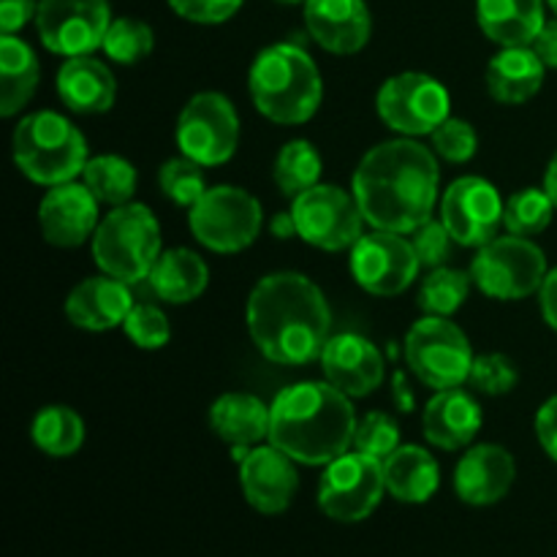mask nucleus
<instances>
[{
	"label": "nucleus",
	"instance_id": "nucleus-1",
	"mask_svg": "<svg viewBox=\"0 0 557 557\" xmlns=\"http://www.w3.org/2000/svg\"><path fill=\"white\" fill-rule=\"evenodd\" d=\"M438 183L435 152L406 136L364 152L354 172L351 194L373 228L413 234L433 218Z\"/></svg>",
	"mask_w": 557,
	"mask_h": 557
},
{
	"label": "nucleus",
	"instance_id": "nucleus-2",
	"mask_svg": "<svg viewBox=\"0 0 557 557\" xmlns=\"http://www.w3.org/2000/svg\"><path fill=\"white\" fill-rule=\"evenodd\" d=\"M248 330L270 362L299 368L321 359L332 330L324 292L299 272H272L248 297Z\"/></svg>",
	"mask_w": 557,
	"mask_h": 557
},
{
	"label": "nucleus",
	"instance_id": "nucleus-3",
	"mask_svg": "<svg viewBox=\"0 0 557 557\" xmlns=\"http://www.w3.org/2000/svg\"><path fill=\"white\" fill-rule=\"evenodd\" d=\"M270 444L305 466H330L354 446L357 413L351 397L330 381H302L272 403Z\"/></svg>",
	"mask_w": 557,
	"mask_h": 557
},
{
	"label": "nucleus",
	"instance_id": "nucleus-4",
	"mask_svg": "<svg viewBox=\"0 0 557 557\" xmlns=\"http://www.w3.org/2000/svg\"><path fill=\"white\" fill-rule=\"evenodd\" d=\"M253 107L277 125L308 123L321 107L319 65L297 44H272L256 54L248 74Z\"/></svg>",
	"mask_w": 557,
	"mask_h": 557
},
{
	"label": "nucleus",
	"instance_id": "nucleus-5",
	"mask_svg": "<svg viewBox=\"0 0 557 557\" xmlns=\"http://www.w3.org/2000/svg\"><path fill=\"white\" fill-rule=\"evenodd\" d=\"M11 147L20 172L49 188L71 183L90 161L82 131L58 112H33L22 117Z\"/></svg>",
	"mask_w": 557,
	"mask_h": 557
},
{
	"label": "nucleus",
	"instance_id": "nucleus-6",
	"mask_svg": "<svg viewBox=\"0 0 557 557\" xmlns=\"http://www.w3.org/2000/svg\"><path fill=\"white\" fill-rule=\"evenodd\" d=\"M92 256L103 275L123 283L147 281L161 259V226L145 205L114 207L92 234Z\"/></svg>",
	"mask_w": 557,
	"mask_h": 557
},
{
	"label": "nucleus",
	"instance_id": "nucleus-7",
	"mask_svg": "<svg viewBox=\"0 0 557 557\" xmlns=\"http://www.w3.org/2000/svg\"><path fill=\"white\" fill-rule=\"evenodd\" d=\"M264 210L253 194L234 185H215L188 210L190 234L215 253H239L261 234Z\"/></svg>",
	"mask_w": 557,
	"mask_h": 557
},
{
	"label": "nucleus",
	"instance_id": "nucleus-8",
	"mask_svg": "<svg viewBox=\"0 0 557 557\" xmlns=\"http://www.w3.org/2000/svg\"><path fill=\"white\" fill-rule=\"evenodd\" d=\"M473 348L466 332L444 315H424L406 335V362L430 389L462 386L473 368Z\"/></svg>",
	"mask_w": 557,
	"mask_h": 557
},
{
	"label": "nucleus",
	"instance_id": "nucleus-9",
	"mask_svg": "<svg viewBox=\"0 0 557 557\" xmlns=\"http://www.w3.org/2000/svg\"><path fill=\"white\" fill-rule=\"evenodd\" d=\"M547 256L528 237H495L482 245L471 277L484 297L522 299L536 294L547 277Z\"/></svg>",
	"mask_w": 557,
	"mask_h": 557
},
{
	"label": "nucleus",
	"instance_id": "nucleus-10",
	"mask_svg": "<svg viewBox=\"0 0 557 557\" xmlns=\"http://www.w3.org/2000/svg\"><path fill=\"white\" fill-rule=\"evenodd\" d=\"M292 215L297 221L299 237L330 253L354 248L368 223L354 194L343 190L341 185L321 183L294 199Z\"/></svg>",
	"mask_w": 557,
	"mask_h": 557
},
{
	"label": "nucleus",
	"instance_id": "nucleus-11",
	"mask_svg": "<svg viewBox=\"0 0 557 557\" xmlns=\"http://www.w3.org/2000/svg\"><path fill=\"white\" fill-rule=\"evenodd\" d=\"M384 493V462L362 451H346L321 476L319 509L335 522H362L379 509Z\"/></svg>",
	"mask_w": 557,
	"mask_h": 557
},
{
	"label": "nucleus",
	"instance_id": "nucleus-12",
	"mask_svg": "<svg viewBox=\"0 0 557 557\" xmlns=\"http://www.w3.org/2000/svg\"><path fill=\"white\" fill-rule=\"evenodd\" d=\"M239 145V117L223 92H199L177 117V147L201 166L232 161Z\"/></svg>",
	"mask_w": 557,
	"mask_h": 557
},
{
	"label": "nucleus",
	"instance_id": "nucleus-13",
	"mask_svg": "<svg viewBox=\"0 0 557 557\" xmlns=\"http://www.w3.org/2000/svg\"><path fill=\"white\" fill-rule=\"evenodd\" d=\"M381 120L403 136L433 134L449 117V90L435 76L406 71L381 85L375 98Z\"/></svg>",
	"mask_w": 557,
	"mask_h": 557
},
{
	"label": "nucleus",
	"instance_id": "nucleus-14",
	"mask_svg": "<svg viewBox=\"0 0 557 557\" xmlns=\"http://www.w3.org/2000/svg\"><path fill=\"white\" fill-rule=\"evenodd\" d=\"M109 25V0H38V38L49 52L63 58H79L101 49Z\"/></svg>",
	"mask_w": 557,
	"mask_h": 557
},
{
	"label": "nucleus",
	"instance_id": "nucleus-15",
	"mask_svg": "<svg viewBox=\"0 0 557 557\" xmlns=\"http://www.w3.org/2000/svg\"><path fill=\"white\" fill-rule=\"evenodd\" d=\"M419 259L411 239L373 228L351 248V272L364 292L375 297H397L419 275Z\"/></svg>",
	"mask_w": 557,
	"mask_h": 557
},
{
	"label": "nucleus",
	"instance_id": "nucleus-16",
	"mask_svg": "<svg viewBox=\"0 0 557 557\" xmlns=\"http://www.w3.org/2000/svg\"><path fill=\"white\" fill-rule=\"evenodd\" d=\"M504 212L506 205L500 201L498 188L473 174L455 180L441 199V221L462 248H482L495 239Z\"/></svg>",
	"mask_w": 557,
	"mask_h": 557
},
{
	"label": "nucleus",
	"instance_id": "nucleus-17",
	"mask_svg": "<svg viewBox=\"0 0 557 557\" xmlns=\"http://www.w3.org/2000/svg\"><path fill=\"white\" fill-rule=\"evenodd\" d=\"M98 205L85 183L52 185L38 205V226L54 248H79L98 228Z\"/></svg>",
	"mask_w": 557,
	"mask_h": 557
},
{
	"label": "nucleus",
	"instance_id": "nucleus-18",
	"mask_svg": "<svg viewBox=\"0 0 557 557\" xmlns=\"http://www.w3.org/2000/svg\"><path fill=\"white\" fill-rule=\"evenodd\" d=\"M297 460L281 451L277 446H256L239 462V484L253 506L261 515H283L292 506L294 495L299 490Z\"/></svg>",
	"mask_w": 557,
	"mask_h": 557
},
{
	"label": "nucleus",
	"instance_id": "nucleus-19",
	"mask_svg": "<svg viewBox=\"0 0 557 557\" xmlns=\"http://www.w3.org/2000/svg\"><path fill=\"white\" fill-rule=\"evenodd\" d=\"M321 370L335 389L348 397H368L384 384V357L362 335H335L321 354Z\"/></svg>",
	"mask_w": 557,
	"mask_h": 557
},
{
	"label": "nucleus",
	"instance_id": "nucleus-20",
	"mask_svg": "<svg viewBox=\"0 0 557 557\" xmlns=\"http://www.w3.org/2000/svg\"><path fill=\"white\" fill-rule=\"evenodd\" d=\"M305 25L321 49L332 54H354L370 41L373 16L364 0H308Z\"/></svg>",
	"mask_w": 557,
	"mask_h": 557
},
{
	"label": "nucleus",
	"instance_id": "nucleus-21",
	"mask_svg": "<svg viewBox=\"0 0 557 557\" xmlns=\"http://www.w3.org/2000/svg\"><path fill=\"white\" fill-rule=\"evenodd\" d=\"M515 476V457L504 446L479 444L457 462L455 490L468 506H493L509 495Z\"/></svg>",
	"mask_w": 557,
	"mask_h": 557
},
{
	"label": "nucleus",
	"instance_id": "nucleus-22",
	"mask_svg": "<svg viewBox=\"0 0 557 557\" xmlns=\"http://www.w3.org/2000/svg\"><path fill=\"white\" fill-rule=\"evenodd\" d=\"M134 310L128 283L112 275H98L82 281L65 299V315L74 326L87 332H107L123 326Z\"/></svg>",
	"mask_w": 557,
	"mask_h": 557
},
{
	"label": "nucleus",
	"instance_id": "nucleus-23",
	"mask_svg": "<svg viewBox=\"0 0 557 557\" xmlns=\"http://www.w3.org/2000/svg\"><path fill=\"white\" fill-rule=\"evenodd\" d=\"M482 406H479L471 392L460 389V386L435 392V397L424 408L422 419L424 438L446 451L471 446V441L482 430Z\"/></svg>",
	"mask_w": 557,
	"mask_h": 557
},
{
	"label": "nucleus",
	"instance_id": "nucleus-24",
	"mask_svg": "<svg viewBox=\"0 0 557 557\" xmlns=\"http://www.w3.org/2000/svg\"><path fill=\"white\" fill-rule=\"evenodd\" d=\"M58 96L71 112L76 114H103L114 107L117 82L107 63L79 54L69 58L58 71Z\"/></svg>",
	"mask_w": 557,
	"mask_h": 557
},
{
	"label": "nucleus",
	"instance_id": "nucleus-25",
	"mask_svg": "<svg viewBox=\"0 0 557 557\" xmlns=\"http://www.w3.org/2000/svg\"><path fill=\"white\" fill-rule=\"evenodd\" d=\"M479 27L500 47H531L544 27V0H476Z\"/></svg>",
	"mask_w": 557,
	"mask_h": 557
},
{
	"label": "nucleus",
	"instance_id": "nucleus-26",
	"mask_svg": "<svg viewBox=\"0 0 557 557\" xmlns=\"http://www.w3.org/2000/svg\"><path fill=\"white\" fill-rule=\"evenodd\" d=\"M544 71L547 65L533 47H504L487 65L490 96L509 107L531 101L542 90Z\"/></svg>",
	"mask_w": 557,
	"mask_h": 557
},
{
	"label": "nucleus",
	"instance_id": "nucleus-27",
	"mask_svg": "<svg viewBox=\"0 0 557 557\" xmlns=\"http://www.w3.org/2000/svg\"><path fill=\"white\" fill-rule=\"evenodd\" d=\"M272 408L259 397L245 392L221 395L210 408V428L221 441L232 446H256L270 438Z\"/></svg>",
	"mask_w": 557,
	"mask_h": 557
},
{
	"label": "nucleus",
	"instance_id": "nucleus-28",
	"mask_svg": "<svg viewBox=\"0 0 557 557\" xmlns=\"http://www.w3.org/2000/svg\"><path fill=\"white\" fill-rule=\"evenodd\" d=\"M384 482L400 504H428L441 484V468L422 446H397L384 460Z\"/></svg>",
	"mask_w": 557,
	"mask_h": 557
},
{
	"label": "nucleus",
	"instance_id": "nucleus-29",
	"mask_svg": "<svg viewBox=\"0 0 557 557\" xmlns=\"http://www.w3.org/2000/svg\"><path fill=\"white\" fill-rule=\"evenodd\" d=\"M147 283L163 302L188 305L205 294L207 283H210V270L196 250L172 248L161 253Z\"/></svg>",
	"mask_w": 557,
	"mask_h": 557
},
{
	"label": "nucleus",
	"instance_id": "nucleus-30",
	"mask_svg": "<svg viewBox=\"0 0 557 557\" xmlns=\"http://www.w3.org/2000/svg\"><path fill=\"white\" fill-rule=\"evenodd\" d=\"M38 69L36 52L27 47L14 33L0 36V114L14 117L22 107L30 103L38 90Z\"/></svg>",
	"mask_w": 557,
	"mask_h": 557
},
{
	"label": "nucleus",
	"instance_id": "nucleus-31",
	"mask_svg": "<svg viewBox=\"0 0 557 557\" xmlns=\"http://www.w3.org/2000/svg\"><path fill=\"white\" fill-rule=\"evenodd\" d=\"M33 444L49 457H71L85 444V422L69 406H47L33 419Z\"/></svg>",
	"mask_w": 557,
	"mask_h": 557
},
{
	"label": "nucleus",
	"instance_id": "nucleus-32",
	"mask_svg": "<svg viewBox=\"0 0 557 557\" xmlns=\"http://www.w3.org/2000/svg\"><path fill=\"white\" fill-rule=\"evenodd\" d=\"M82 180L101 205L112 207L128 205L136 194V183H139L134 163L120 156L90 158L82 169Z\"/></svg>",
	"mask_w": 557,
	"mask_h": 557
},
{
	"label": "nucleus",
	"instance_id": "nucleus-33",
	"mask_svg": "<svg viewBox=\"0 0 557 557\" xmlns=\"http://www.w3.org/2000/svg\"><path fill=\"white\" fill-rule=\"evenodd\" d=\"M277 190L288 199H297L299 194L319 185L321 177V156L310 141L294 139L277 152L275 169H272Z\"/></svg>",
	"mask_w": 557,
	"mask_h": 557
},
{
	"label": "nucleus",
	"instance_id": "nucleus-34",
	"mask_svg": "<svg viewBox=\"0 0 557 557\" xmlns=\"http://www.w3.org/2000/svg\"><path fill=\"white\" fill-rule=\"evenodd\" d=\"M471 272L451 270V267H435L428 272V277L419 286V310L428 315H444L449 319L451 313L466 305L471 294Z\"/></svg>",
	"mask_w": 557,
	"mask_h": 557
},
{
	"label": "nucleus",
	"instance_id": "nucleus-35",
	"mask_svg": "<svg viewBox=\"0 0 557 557\" xmlns=\"http://www.w3.org/2000/svg\"><path fill=\"white\" fill-rule=\"evenodd\" d=\"M555 201L549 199L547 190L542 188H525L517 190L509 201H506L504 226L515 237H536L544 228L553 223Z\"/></svg>",
	"mask_w": 557,
	"mask_h": 557
},
{
	"label": "nucleus",
	"instance_id": "nucleus-36",
	"mask_svg": "<svg viewBox=\"0 0 557 557\" xmlns=\"http://www.w3.org/2000/svg\"><path fill=\"white\" fill-rule=\"evenodd\" d=\"M152 47H156V33L147 22L134 20V16H120L109 25L101 49L114 63L134 65L145 60L152 52Z\"/></svg>",
	"mask_w": 557,
	"mask_h": 557
},
{
	"label": "nucleus",
	"instance_id": "nucleus-37",
	"mask_svg": "<svg viewBox=\"0 0 557 557\" xmlns=\"http://www.w3.org/2000/svg\"><path fill=\"white\" fill-rule=\"evenodd\" d=\"M158 185H161L163 196L180 207H194L201 196L207 194V180L201 172V163L190 161V158H169L158 172Z\"/></svg>",
	"mask_w": 557,
	"mask_h": 557
},
{
	"label": "nucleus",
	"instance_id": "nucleus-38",
	"mask_svg": "<svg viewBox=\"0 0 557 557\" xmlns=\"http://www.w3.org/2000/svg\"><path fill=\"white\" fill-rule=\"evenodd\" d=\"M400 446V428L389 413L373 411L357 422V433H354V449L362 455L375 457L384 462L392 451Z\"/></svg>",
	"mask_w": 557,
	"mask_h": 557
},
{
	"label": "nucleus",
	"instance_id": "nucleus-39",
	"mask_svg": "<svg viewBox=\"0 0 557 557\" xmlns=\"http://www.w3.org/2000/svg\"><path fill=\"white\" fill-rule=\"evenodd\" d=\"M517 381H520V373L506 354H482L473 359L471 375H468V384L490 397L509 395Z\"/></svg>",
	"mask_w": 557,
	"mask_h": 557
},
{
	"label": "nucleus",
	"instance_id": "nucleus-40",
	"mask_svg": "<svg viewBox=\"0 0 557 557\" xmlns=\"http://www.w3.org/2000/svg\"><path fill=\"white\" fill-rule=\"evenodd\" d=\"M430 139H433V152H438L449 163H468L479 150L476 131L462 117H446L430 134Z\"/></svg>",
	"mask_w": 557,
	"mask_h": 557
},
{
	"label": "nucleus",
	"instance_id": "nucleus-41",
	"mask_svg": "<svg viewBox=\"0 0 557 557\" xmlns=\"http://www.w3.org/2000/svg\"><path fill=\"white\" fill-rule=\"evenodd\" d=\"M125 335L131 337V343L147 351H156L163 348L172 337V324H169L166 313L156 305H134V310L128 313L123 324Z\"/></svg>",
	"mask_w": 557,
	"mask_h": 557
},
{
	"label": "nucleus",
	"instance_id": "nucleus-42",
	"mask_svg": "<svg viewBox=\"0 0 557 557\" xmlns=\"http://www.w3.org/2000/svg\"><path fill=\"white\" fill-rule=\"evenodd\" d=\"M451 243H455V239H451L449 228L444 226V221H433V218H430L428 223H422L411 237V245L413 250H417L419 264L428 267V270L444 267L446 261H449Z\"/></svg>",
	"mask_w": 557,
	"mask_h": 557
},
{
	"label": "nucleus",
	"instance_id": "nucleus-43",
	"mask_svg": "<svg viewBox=\"0 0 557 557\" xmlns=\"http://www.w3.org/2000/svg\"><path fill=\"white\" fill-rule=\"evenodd\" d=\"M174 14L199 25H218L234 16L243 5V0H166Z\"/></svg>",
	"mask_w": 557,
	"mask_h": 557
},
{
	"label": "nucleus",
	"instance_id": "nucleus-44",
	"mask_svg": "<svg viewBox=\"0 0 557 557\" xmlns=\"http://www.w3.org/2000/svg\"><path fill=\"white\" fill-rule=\"evenodd\" d=\"M38 0H0V30L16 33L27 22L36 20Z\"/></svg>",
	"mask_w": 557,
	"mask_h": 557
},
{
	"label": "nucleus",
	"instance_id": "nucleus-45",
	"mask_svg": "<svg viewBox=\"0 0 557 557\" xmlns=\"http://www.w3.org/2000/svg\"><path fill=\"white\" fill-rule=\"evenodd\" d=\"M536 438L542 449L557 462V395L549 397L536 413Z\"/></svg>",
	"mask_w": 557,
	"mask_h": 557
},
{
	"label": "nucleus",
	"instance_id": "nucleus-46",
	"mask_svg": "<svg viewBox=\"0 0 557 557\" xmlns=\"http://www.w3.org/2000/svg\"><path fill=\"white\" fill-rule=\"evenodd\" d=\"M533 52L542 58V63L547 65V69H557V16L555 20L544 22V27L539 30L536 41L531 44Z\"/></svg>",
	"mask_w": 557,
	"mask_h": 557
},
{
	"label": "nucleus",
	"instance_id": "nucleus-47",
	"mask_svg": "<svg viewBox=\"0 0 557 557\" xmlns=\"http://www.w3.org/2000/svg\"><path fill=\"white\" fill-rule=\"evenodd\" d=\"M539 299H542L544 321L557 330V267L544 277V286L539 288Z\"/></svg>",
	"mask_w": 557,
	"mask_h": 557
},
{
	"label": "nucleus",
	"instance_id": "nucleus-48",
	"mask_svg": "<svg viewBox=\"0 0 557 557\" xmlns=\"http://www.w3.org/2000/svg\"><path fill=\"white\" fill-rule=\"evenodd\" d=\"M392 400H395V406L400 408L403 413L413 411V392L408 389L406 375L403 373H395V379H392Z\"/></svg>",
	"mask_w": 557,
	"mask_h": 557
},
{
	"label": "nucleus",
	"instance_id": "nucleus-49",
	"mask_svg": "<svg viewBox=\"0 0 557 557\" xmlns=\"http://www.w3.org/2000/svg\"><path fill=\"white\" fill-rule=\"evenodd\" d=\"M272 234H275L277 239L299 237V234H297V221H294L292 212H277V215L272 218Z\"/></svg>",
	"mask_w": 557,
	"mask_h": 557
},
{
	"label": "nucleus",
	"instance_id": "nucleus-50",
	"mask_svg": "<svg viewBox=\"0 0 557 557\" xmlns=\"http://www.w3.org/2000/svg\"><path fill=\"white\" fill-rule=\"evenodd\" d=\"M544 190H547L549 199H553L555 207H557V152H555L553 161H549V166H547V177H544Z\"/></svg>",
	"mask_w": 557,
	"mask_h": 557
},
{
	"label": "nucleus",
	"instance_id": "nucleus-51",
	"mask_svg": "<svg viewBox=\"0 0 557 557\" xmlns=\"http://www.w3.org/2000/svg\"><path fill=\"white\" fill-rule=\"evenodd\" d=\"M275 3H286V5H292V3H308V0H275Z\"/></svg>",
	"mask_w": 557,
	"mask_h": 557
},
{
	"label": "nucleus",
	"instance_id": "nucleus-52",
	"mask_svg": "<svg viewBox=\"0 0 557 557\" xmlns=\"http://www.w3.org/2000/svg\"><path fill=\"white\" fill-rule=\"evenodd\" d=\"M547 5L555 11V16H557V0H547Z\"/></svg>",
	"mask_w": 557,
	"mask_h": 557
}]
</instances>
